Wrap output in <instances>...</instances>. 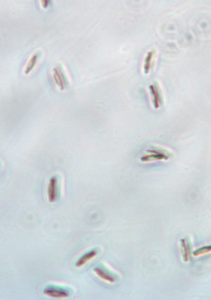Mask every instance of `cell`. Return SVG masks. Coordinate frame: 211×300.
Wrapping results in <instances>:
<instances>
[{
  "instance_id": "obj_1",
  "label": "cell",
  "mask_w": 211,
  "mask_h": 300,
  "mask_svg": "<svg viewBox=\"0 0 211 300\" xmlns=\"http://www.w3.org/2000/svg\"><path fill=\"white\" fill-rule=\"evenodd\" d=\"M173 152L171 150L154 144L145 150L144 153L140 158V161L145 163L167 161L171 160Z\"/></svg>"
},
{
  "instance_id": "obj_2",
  "label": "cell",
  "mask_w": 211,
  "mask_h": 300,
  "mask_svg": "<svg viewBox=\"0 0 211 300\" xmlns=\"http://www.w3.org/2000/svg\"><path fill=\"white\" fill-rule=\"evenodd\" d=\"M52 77L56 87L60 91L66 90L71 85V79L63 66L57 65L53 68Z\"/></svg>"
},
{
  "instance_id": "obj_3",
  "label": "cell",
  "mask_w": 211,
  "mask_h": 300,
  "mask_svg": "<svg viewBox=\"0 0 211 300\" xmlns=\"http://www.w3.org/2000/svg\"><path fill=\"white\" fill-rule=\"evenodd\" d=\"M149 100L154 110H158L164 104V95L162 88L158 81H155L147 87Z\"/></svg>"
},
{
  "instance_id": "obj_4",
  "label": "cell",
  "mask_w": 211,
  "mask_h": 300,
  "mask_svg": "<svg viewBox=\"0 0 211 300\" xmlns=\"http://www.w3.org/2000/svg\"><path fill=\"white\" fill-rule=\"evenodd\" d=\"M70 291L67 287L63 286L49 284L44 289V294L45 296L55 299H66L70 296Z\"/></svg>"
},
{
  "instance_id": "obj_5",
  "label": "cell",
  "mask_w": 211,
  "mask_h": 300,
  "mask_svg": "<svg viewBox=\"0 0 211 300\" xmlns=\"http://www.w3.org/2000/svg\"><path fill=\"white\" fill-rule=\"evenodd\" d=\"M61 179L58 175L51 177L48 185L47 195L49 203H53L57 200L60 190Z\"/></svg>"
},
{
  "instance_id": "obj_6",
  "label": "cell",
  "mask_w": 211,
  "mask_h": 300,
  "mask_svg": "<svg viewBox=\"0 0 211 300\" xmlns=\"http://www.w3.org/2000/svg\"><path fill=\"white\" fill-rule=\"evenodd\" d=\"M94 272L99 278H100L106 283H114L117 281L116 274L114 272L111 271L108 267H106L103 264L95 266L94 268Z\"/></svg>"
},
{
  "instance_id": "obj_7",
  "label": "cell",
  "mask_w": 211,
  "mask_h": 300,
  "mask_svg": "<svg viewBox=\"0 0 211 300\" xmlns=\"http://www.w3.org/2000/svg\"><path fill=\"white\" fill-rule=\"evenodd\" d=\"M156 53L154 50H149L145 56L142 65V72L145 76L151 73L155 67Z\"/></svg>"
},
{
  "instance_id": "obj_8",
  "label": "cell",
  "mask_w": 211,
  "mask_h": 300,
  "mask_svg": "<svg viewBox=\"0 0 211 300\" xmlns=\"http://www.w3.org/2000/svg\"><path fill=\"white\" fill-rule=\"evenodd\" d=\"M97 254H98V251L96 249L90 250L89 251L86 252L76 261V267L77 268L82 267L86 264L94 260L95 257L97 255Z\"/></svg>"
},
{
  "instance_id": "obj_9",
  "label": "cell",
  "mask_w": 211,
  "mask_h": 300,
  "mask_svg": "<svg viewBox=\"0 0 211 300\" xmlns=\"http://www.w3.org/2000/svg\"><path fill=\"white\" fill-rule=\"evenodd\" d=\"M40 59V54L35 53L31 56L26 63L24 70V73L26 75L31 74L32 70L35 69Z\"/></svg>"
},
{
  "instance_id": "obj_10",
  "label": "cell",
  "mask_w": 211,
  "mask_h": 300,
  "mask_svg": "<svg viewBox=\"0 0 211 300\" xmlns=\"http://www.w3.org/2000/svg\"><path fill=\"white\" fill-rule=\"evenodd\" d=\"M180 251L183 261L188 262L190 258V247L187 240L185 239L180 240Z\"/></svg>"
},
{
  "instance_id": "obj_11",
  "label": "cell",
  "mask_w": 211,
  "mask_h": 300,
  "mask_svg": "<svg viewBox=\"0 0 211 300\" xmlns=\"http://www.w3.org/2000/svg\"><path fill=\"white\" fill-rule=\"evenodd\" d=\"M211 253V245H206V246L202 247L196 249L193 253L194 256H199L205 255V254Z\"/></svg>"
},
{
  "instance_id": "obj_12",
  "label": "cell",
  "mask_w": 211,
  "mask_h": 300,
  "mask_svg": "<svg viewBox=\"0 0 211 300\" xmlns=\"http://www.w3.org/2000/svg\"><path fill=\"white\" fill-rule=\"evenodd\" d=\"M41 5L44 9L49 8L51 4V0H40Z\"/></svg>"
}]
</instances>
